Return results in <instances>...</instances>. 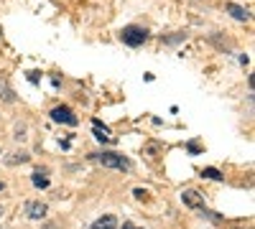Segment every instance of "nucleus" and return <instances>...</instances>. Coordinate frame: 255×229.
<instances>
[{"mask_svg": "<svg viewBox=\"0 0 255 229\" xmlns=\"http://www.w3.org/2000/svg\"><path fill=\"white\" fill-rule=\"evenodd\" d=\"M51 120L54 122H64V125H77V117H74V112L69 110V107H64V105H59V107H54L51 110Z\"/></svg>", "mask_w": 255, "mask_h": 229, "instance_id": "7ed1b4c3", "label": "nucleus"}, {"mask_svg": "<svg viewBox=\"0 0 255 229\" xmlns=\"http://www.w3.org/2000/svg\"><path fill=\"white\" fill-rule=\"evenodd\" d=\"M28 160V155L26 153H15L13 158H8V163H26Z\"/></svg>", "mask_w": 255, "mask_h": 229, "instance_id": "f8f14e48", "label": "nucleus"}, {"mask_svg": "<svg viewBox=\"0 0 255 229\" xmlns=\"http://www.w3.org/2000/svg\"><path fill=\"white\" fill-rule=\"evenodd\" d=\"M92 229H118V219H115L113 214H105V217H100V219L92 224Z\"/></svg>", "mask_w": 255, "mask_h": 229, "instance_id": "1a4fd4ad", "label": "nucleus"}, {"mask_svg": "<svg viewBox=\"0 0 255 229\" xmlns=\"http://www.w3.org/2000/svg\"><path fill=\"white\" fill-rule=\"evenodd\" d=\"M145 38H148V31L140 28V26H125V28L120 31V41H123L125 46H133V49L143 46Z\"/></svg>", "mask_w": 255, "mask_h": 229, "instance_id": "f257e3e1", "label": "nucleus"}, {"mask_svg": "<svg viewBox=\"0 0 255 229\" xmlns=\"http://www.w3.org/2000/svg\"><path fill=\"white\" fill-rule=\"evenodd\" d=\"M202 176H207V178H212V181H220V178H222L217 168H204V173H202Z\"/></svg>", "mask_w": 255, "mask_h": 229, "instance_id": "9b49d317", "label": "nucleus"}, {"mask_svg": "<svg viewBox=\"0 0 255 229\" xmlns=\"http://www.w3.org/2000/svg\"><path fill=\"white\" fill-rule=\"evenodd\" d=\"M46 204H41V201H28L26 204V217L28 219H44L46 217Z\"/></svg>", "mask_w": 255, "mask_h": 229, "instance_id": "20e7f679", "label": "nucleus"}, {"mask_svg": "<svg viewBox=\"0 0 255 229\" xmlns=\"http://www.w3.org/2000/svg\"><path fill=\"white\" fill-rule=\"evenodd\" d=\"M0 217H3V209H0Z\"/></svg>", "mask_w": 255, "mask_h": 229, "instance_id": "4468645a", "label": "nucleus"}, {"mask_svg": "<svg viewBox=\"0 0 255 229\" xmlns=\"http://www.w3.org/2000/svg\"><path fill=\"white\" fill-rule=\"evenodd\" d=\"M92 125H95V138H97L100 143H113V140H115V138L110 135V130H108V128H105V125H102L100 120H95Z\"/></svg>", "mask_w": 255, "mask_h": 229, "instance_id": "6e6552de", "label": "nucleus"}, {"mask_svg": "<svg viewBox=\"0 0 255 229\" xmlns=\"http://www.w3.org/2000/svg\"><path fill=\"white\" fill-rule=\"evenodd\" d=\"M97 160L105 165V168H115V171H130V160L120 153H102L97 155Z\"/></svg>", "mask_w": 255, "mask_h": 229, "instance_id": "f03ea898", "label": "nucleus"}, {"mask_svg": "<svg viewBox=\"0 0 255 229\" xmlns=\"http://www.w3.org/2000/svg\"><path fill=\"white\" fill-rule=\"evenodd\" d=\"M225 8H227V13H230L232 18H238V20H250L248 8H243V5H238V3H227Z\"/></svg>", "mask_w": 255, "mask_h": 229, "instance_id": "0eeeda50", "label": "nucleus"}, {"mask_svg": "<svg viewBox=\"0 0 255 229\" xmlns=\"http://www.w3.org/2000/svg\"><path fill=\"white\" fill-rule=\"evenodd\" d=\"M184 204L186 206H191V209H204V199L197 194V191H184Z\"/></svg>", "mask_w": 255, "mask_h": 229, "instance_id": "39448f33", "label": "nucleus"}, {"mask_svg": "<svg viewBox=\"0 0 255 229\" xmlns=\"http://www.w3.org/2000/svg\"><path fill=\"white\" fill-rule=\"evenodd\" d=\"M33 186H38V189H46V186H49V178L41 176V173H33Z\"/></svg>", "mask_w": 255, "mask_h": 229, "instance_id": "9d476101", "label": "nucleus"}, {"mask_svg": "<svg viewBox=\"0 0 255 229\" xmlns=\"http://www.w3.org/2000/svg\"><path fill=\"white\" fill-rule=\"evenodd\" d=\"M0 99L8 102V105H13V102H15V92L10 89V84H8L5 76H0Z\"/></svg>", "mask_w": 255, "mask_h": 229, "instance_id": "423d86ee", "label": "nucleus"}, {"mask_svg": "<svg viewBox=\"0 0 255 229\" xmlns=\"http://www.w3.org/2000/svg\"><path fill=\"white\" fill-rule=\"evenodd\" d=\"M120 229H140V227H135V224H130V222H123Z\"/></svg>", "mask_w": 255, "mask_h": 229, "instance_id": "ddd939ff", "label": "nucleus"}]
</instances>
